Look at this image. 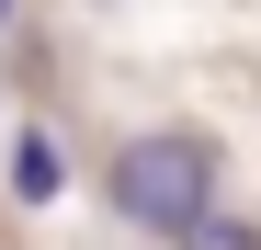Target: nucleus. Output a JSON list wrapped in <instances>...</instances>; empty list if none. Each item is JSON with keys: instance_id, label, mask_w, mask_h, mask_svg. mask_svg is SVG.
Segmentation results:
<instances>
[{"instance_id": "nucleus-1", "label": "nucleus", "mask_w": 261, "mask_h": 250, "mask_svg": "<svg viewBox=\"0 0 261 250\" xmlns=\"http://www.w3.org/2000/svg\"><path fill=\"white\" fill-rule=\"evenodd\" d=\"M102 193H114V216L125 228H148V239H182V228H204L216 216V148L204 137H125L114 148V171H102Z\"/></svg>"}, {"instance_id": "nucleus-2", "label": "nucleus", "mask_w": 261, "mask_h": 250, "mask_svg": "<svg viewBox=\"0 0 261 250\" xmlns=\"http://www.w3.org/2000/svg\"><path fill=\"white\" fill-rule=\"evenodd\" d=\"M12 193H23V205H46V193H57V148H46V137H23V148H12Z\"/></svg>"}, {"instance_id": "nucleus-3", "label": "nucleus", "mask_w": 261, "mask_h": 250, "mask_svg": "<svg viewBox=\"0 0 261 250\" xmlns=\"http://www.w3.org/2000/svg\"><path fill=\"white\" fill-rule=\"evenodd\" d=\"M182 250H261V228L250 216H204V228H182Z\"/></svg>"}, {"instance_id": "nucleus-4", "label": "nucleus", "mask_w": 261, "mask_h": 250, "mask_svg": "<svg viewBox=\"0 0 261 250\" xmlns=\"http://www.w3.org/2000/svg\"><path fill=\"white\" fill-rule=\"evenodd\" d=\"M0 34H12V0H0Z\"/></svg>"}]
</instances>
